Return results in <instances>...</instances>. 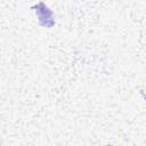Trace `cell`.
<instances>
[{"instance_id": "1", "label": "cell", "mask_w": 146, "mask_h": 146, "mask_svg": "<svg viewBox=\"0 0 146 146\" xmlns=\"http://www.w3.org/2000/svg\"><path fill=\"white\" fill-rule=\"evenodd\" d=\"M31 8L34 10V13H35V15L38 17V22H39L40 26L50 29V27H52L55 25V21L52 18V11L44 5V2L40 1L38 5L32 6Z\"/></svg>"}]
</instances>
